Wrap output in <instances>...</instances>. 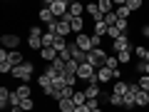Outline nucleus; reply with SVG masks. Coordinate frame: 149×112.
<instances>
[{"label": "nucleus", "mask_w": 149, "mask_h": 112, "mask_svg": "<svg viewBox=\"0 0 149 112\" xmlns=\"http://www.w3.org/2000/svg\"><path fill=\"white\" fill-rule=\"evenodd\" d=\"M97 80H100L102 85H107L109 80H114V72H112V70L104 65V67H100V70H97Z\"/></svg>", "instance_id": "obj_11"}, {"label": "nucleus", "mask_w": 149, "mask_h": 112, "mask_svg": "<svg viewBox=\"0 0 149 112\" xmlns=\"http://www.w3.org/2000/svg\"><path fill=\"white\" fill-rule=\"evenodd\" d=\"M124 3H127V8H129V10H139V8H142V0H124Z\"/></svg>", "instance_id": "obj_37"}, {"label": "nucleus", "mask_w": 149, "mask_h": 112, "mask_svg": "<svg viewBox=\"0 0 149 112\" xmlns=\"http://www.w3.org/2000/svg\"><path fill=\"white\" fill-rule=\"evenodd\" d=\"M32 72H35L32 62H22V65H17V67H13V72H10V75L15 77V80H20V82H30Z\"/></svg>", "instance_id": "obj_3"}, {"label": "nucleus", "mask_w": 149, "mask_h": 112, "mask_svg": "<svg viewBox=\"0 0 149 112\" xmlns=\"http://www.w3.org/2000/svg\"><path fill=\"white\" fill-rule=\"evenodd\" d=\"M20 110H22V112H35V102H32V97L20 102Z\"/></svg>", "instance_id": "obj_30"}, {"label": "nucleus", "mask_w": 149, "mask_h": 112, "mask_svg": "<svg viewBox=\"0 0 149 112\" xmlns=\"http://www.w3.org/2000/svg\"><path fill=\"white\" fill-rule=\"evenodd\" d=\"M127 87H129V82L117 80V82H114V87H112V95H119V97H124V95H127Z\"/></svg>", "instance_id": "obj_16"}, {"label": "nucleus", "mask_w": 149, "mask_h": 112, "mask_svg": "<svg viewBox=\"0 0 149 112\" xmlns=\"http://www.w3.org/2000/svg\"><path fill=\"white\" fill-rule=\"evenodd\" d=\"M72 102H74V105H77V107L87 105V97H85V90H77V92H74V95H72Z\"/></svg>", "instance_id": "obj_23"}, {"label": "nucleus", "mask_w": 149, "mask_h": 112, "mask_svg": "<svg viewBox=\"0 0 149 112\" xmlns=\"http://www.w3.org/2000/svg\"><path fill=\"white\" fill-rule=\"evenodd\" d=\"M74 45H77L80 50H85V52H90V50H92V35H87V32L74 35Z\"/></svg>", "instance_id": "obj_5"}, {"label": "nucleus", "mask_w": 149, "mask_h": 112, "mask_svg": "<svg viewBox=\"0 0 149 112\" xmlns=\"http://www.w3.org/2000/svg\"><path fill=\"white\" fill-rule=\"evenodd\" d=\"M144 60H147V62H149V48H147V57H144Z\"/></svg>", "instance_id": "obj_45"}, {"label": "nucleus", "mask_w": 149, "mask_h": 112, "mask_svg": "<svg viewBox=\"0 0 149 112\" xmlns=\"http://www.w3.org/2000/svg\"><path fill=\"white\" fill-rule=\"evenodd\" d=\"M142 35H144V37H147V40H149V22H147V25L142 27Z\"/></svg>", "instance_id": "obj_42"}, {"label": "nucleus", "mask_w": 149, "mask_h": 112, "mask_svg": "<svg viewBox=\"0 0 149 112\" xmlns=\"http://www.w3.org/2000/svg\"><path fill=\"white\" fill-rule=\"evenodd\" d=\"M40 20H42L45 25H52V22L57 20V18L52 15V10H50V8H42V10H40Z\"/></svg>", "instance_id": "obj_17"}, {"label": "nucleus", "mask_w": 149, "mask_h": 112, "mask_svg": "<svg viewBox=\"0 0 149 112\" xmlns=\"http://www.w3.org/2000/svg\"><path fill=\"white\" fill-rule=\"evenodd\" d=\"M92 112H102V107H97V110H92Z\"/></svg>", "instance_id": "obj_46"}, {"label": "nucleus", "mask_w": 149, "mask_h": 112, "mask_svg": "<svg viewBox=\"0 0 149 112\" xmlns=\"http://www.w3.org/2000/svg\"><path fill=\"white\" fill-rule=\"evenodd\" d=\"M0 45H3L5 50H13V48H17V45H20V37L13 35V32H5V35L0 37Z\"/></svg>", "instance_id": "obj_6"}, {"label": "nucleus", "mask_w": 149, "mask_h": 112, "mask_svg": "<svg viewBox=\"0 0 149 112\" xmlns=\"http://www.w3.org/2000/svg\"><path fill=\"white\" fill-rule=\"evenodd\" d=\"M122 35H127V32H122V30H119L117 25H114V27H109V30H107V37H112V43H114L117 37H122Z\"/></svg>", "instance_id": "obj_29"}, {"label": "nucleus", "mask_w": 149, "mask_h": 112, "mask_svg": "<svg viewBox=\"0 0 149 112\" xmlns=\"http://www.w3.org/2000/svg\"><path fill=\"white\" fill-rule=\"evenodd\" d=\"M112 48H114V52H124V50H134V48H132V43H129V37H127V35L117 37V40L112 43Z\"/></svg>", "instance_id": "obj_8"}, {"label": "nucleus", "mask_w": 149, "mask_h": 112, "mask_svg": "<svg viewBox=\"0 0 149 112\" xmlns=\"http://www.w3.org/2000/svg\"><path fill=\"white\" fill-rule=\"evenodd\" d=\"M104 65L112 70V72H114V70H119V60H117V57H107V62H104Z\"/></svg>", "instance_id": "obj_36"}, {"label": "nucleus", "mask_w": 149, "mask_h": 112, "mask_svg": "<svg viewBox=\"0 0 149 112\" xmlns=\"http://www.w3.org/2000/svg\"><path fill=\"white\" fill-rule=\"evenodd\" d=\"M109 105H112V107H124V97H119V95H109Z\"/></svg>", "instance_id": "obj_33"}, {"label": "nucleus", "mask_w": 149, "mask_h": 112, "mask_svg": "<svg viewBox=\"0 0 149 112\" xmlns=\"http://www.w3.org/2000/svg\"><path fill=\"white\" fill-rule=\"evenodd\" d=\"M74 112H92V110H90V107H87V105H82V107H77V110H74Z\"/></svg>", "instance_id": "obj_43"}, {"label": "nucleus", "mask_w": 149, "mask_h": 112, "mask_svg": "<svg viewBox=\"0 0 149 112\" xmlns=\"http://www.w3.org/2000/svg\"><path fill=\"white\" fill-rule=\"evenodd\" d=\"M107 30H109V27H107L104 22H97V25H95V32H92V35H97V37H102V35H107Z\"/></svg>", "instance_id": "obj_32"}, {"label": "nucleus", "mask_w": 149, "mask_h": 112, "mask_svg": "<svg viewBox=\"0 0 149 112\" xmlns=\"http://www.w3.org/2000/svg\"><path fill=\"white\" fill-rule=\"evenodd\" d=\"M37 85H40V90H42V95L45 97H50V92H52V77H50V75H40V77H37Z\"/></svg>", "instance_id": "obj_7"}, {"label": "nucleus", "mask_w": 149, "mask_h": 112, "mask_svg": "<svg viewBox=\"0 0 149 112\" xmlns=\"http://www.w3.org/2000/svg\"><path fill=\"white\" fill-rule=\"evenodd\" d=\"M40 57H42L45 62H55L60 55H57V50H55V48H42V50H40Z\"/></svg>", "instance_id": "obj_12"}, {"label": "nucleus", "mask_w": 149, "mask_h": 112, "mask_svg": "<svg viewBox=\"0 0 149 112\" xmlns=\"http://www.w3.org/2000/svg\"><path fill=\"white\" fill-rule=\"evenodd\" d=\"M52 48L57 50V55H62L65 50L70 48V45H67V40H65V37H57V40H55V45H52Z\"/></svg>", "instance_id": "obj_25"}, {"label": "nucleus", "mask_w": 149, "mask_h": 112, "mask_svg": "<svg viewBox=\"0 0 149 112\" xmlns=\"http://www.w3.org/2000/svg\"><path fill=\"white\" fill-rule=\"evenodd\" d=\"M137 107H149V92L139 90V95H137Z\"/></svg>", "instance_id": "obj_24"}, {"label": "nucleus", "mask_w": 149, "mask_h": 112, "mask_svg": "<svg viewBox=\"0 0 149 112\" xmlns=\"http://www.w3.org/2000/svg\"><path fill=\"white\" fill-rule=\"evenodd\" d=\"M114 57L119 60V65H127L129 60H132V50H124V52H117V55H114Z\"/></svg>", "instance_id": "obj_28"}, {"label": "nucleus", "mask_w": 149, "mask_h": 112, "mask_svg": "<svg viewBox=\"0 0 149 112\" xmlns=\"http://www.w3.org/2000/svg\"><path fill=\"white\" fill-rule=\"evenodd\" d=\"M137 95H139V85L137 82H129L127 95H124V107H127V110H134V107H137Z\"/></svg>", "instance_id": "obj_4"}, {"label": "nucleus", "mask_w": 149, "mask_h": 112, "mask_svg": "<svg viewBox=\"0 0 149 112\" xmlns=\"http://www.w3.org/2000/svg\"><path fill=\"white\" fill-rule=\"evenodd\" d=\"M114 13H117V18H119V20H127V18L132 15V10L127 8V3H119V8H117Z\"/></svg>", "instance_id": "obj_22"}, {"label": "nucleus", "mask_w": 149, "mask_h": 112, "mask_svg": "<svg viewBox=\"0 0 149 112\" xmlns=\"http://www.w3.org/2000/svg\"><path fill=\"white\" fill-rule=\"evenodd\" d=\"M139 90H144V92H149V75H139Z\"/></svg>", "instance_id": "obj_31"}, {"label": "nucleus", "mask_w": 149, "mask_h": 112, "mask_svg": "<svg viewBox=\"0 0 149 112\" xmlns=\"http://www.w3.org/2000/svg\"><path fill=\"white\" fill-rule=\"evenodd\" d=\"M27 48H32V50H42V37H27Z\"/></svg>", "instance_id": "obj_26"}, {"label": "nucleus", "mask_w": 149, "mask_h": 112, "mask_svg": "<svg viewBox=\"0 0 149 112\" xmlns=\"http://www.w3.org/2000/svg\"><path fill=\"white\" fill-rule=\"evenodd\" d=\"M15 92H17V95H20V100H30V97H32V87L27 85V82H22V85L17 87Z\"/></svg>", "instance_id": "obj_18"}, {"label": "nucleus", "mask_w": 149, "mask_h": 112, "mask_svg": "<svg viewBox=\"0 0 149 112\" xmlns=\"http://www.w3.org/2000/svg\"><path fill=\"white\" fill-rule=\"evenodd\" d=\"M95 48H102V37L92 35V50H95Z\"/></svg>", "instance_id": "obj_40"}, {"label": "nucleus", "mask_w": 149, "mask_h": 112, "mask_svg": "<svg viewBox=\"0 0 149 112\" xmlns=\"http://www.w3.org/2000/svg\"><path fill=\"white\" fill-rule=\"evenodd\" d=\"M45 35V27H30V32H27V37H42Z\"/></svg>", "instance_id": "obj_35"}, {"label": "nucleus", "mask_w": 149, "mask_h": 112, "mask_svg": "<svg viewBox=\"0 0 149 112\" xmlns=\"http://www.w3.org/2000/svg\"><path fill=\"white\" fill-rule=\"evenodd\" d=\"M10 112H22V110H20V107H10Z\"/></svg>", "instance_id": "obj_44"}, {"label": "nucleus", "mask_w": 149, "mask_h": 112, "mask_svg": "<svg viewBox=\"0 0 149 112\" xmlns=\"http://www.w3.org/2000/svg\"><path fill=\"white\" fill-rule=\"evenodd\" d=\"M132 52H134V55H137V57H139V60H144V57H147V48H134V50H132Z\"/></svg>", "instance_id": "obj_39"}, {"label": "nucleus", "mask_w": 149, "mask_h": 112, "mask_svg": "<svg viewBox=\"0 0 149 112\" xmlns=\"http://www.w3.org/2000/svg\"><path fill=\"white\" fill-rule=\"evenodd\" d=\"M55 40H57V35H55V32H50L47 27H45V35H42V48H52V45H55Z\"/></svg>", "instance_id": "obj_21"}, {"label": "nucleus", "mask_w": 149, "mask_h": 112, "mask_svg": "<svg viewBox=\"0 0 149 112\" xmlns=\"http://www.w3.org/2000/svg\"><path fill=\"white\" fill-rule=\"evenodd\" d=\"M57 110L60 112H74V110H77V105L72 102V97H67V100H60L57 102Z\"/></svg>", "instance_id": "obj_13"}, {"label": "nucleus", "mask_w": 149, "mask_h": 112, "mask_svg": "<svg viewBox=\"0 0 149 112\" xmlns=\"http://www.w3.org/2000/svg\"><path fill=\"white\" fill-rule=\"evenodd\" d=\"M117 22H119L117 13H107V15H104V25H107V27H114Z\"/></svg>", "instance_id": "obj_27"}, {"label": "nucleus", "mask_w": 149, "mask_h": 112, "mask_svg": "<svg viewBox=\"0 0 149 112\" xmlns=\"http://www.w3.org/2000/svg\"><path fill=\"white\" fill-rule=\"evenodd\" d=\"M97 8L102 10V15H107V13H114V0H100V3H97Z\"/></svg>", "instance_id": "obj_19"}, {"label": "nucleus", "mask_w": 149, "mask_h": 112, "mask_svg": "<svg viewBox=\"0 0 149 112\" xmlns=\"http://www.w3.org/2000/svg\"><path fill=\"white\" fill-rule=\"evenodd\" d=\"M137 72H139V75H149V62H147V60H139Z\"/></svg>", "instance_id": "obj_34"}, {"label": "nucleus", "mask_w": 149, "mask_h": 112, "mask_svg": "<svg viewBox=\"0 0 149 112\" xmlns=\"http://www.w3.org/2000/svg\"><path fill=\"white\" fill-rule=\"evenodd\" d=\"M70 27H72V32H74V35H82V32H85V22H82V18H72Z\"/></svg>", "instance_id": "obj_20"}, {"label": "nucleus", "mask_w": 149, "mask_h": 112, "mask_svg": "<svg viewBox=\"0 0 149 112\" xmlns=\"http://www.w3.org/2000/svg\"><path fill=\"white\" fill-rule=\"evenodd\" d=\"M0 72L5 75V72H13V65L8 62V60H3V62H0Z\"/></svg>", "instance_id": "obj_38"}, {"label": "nucleus", "mask_w": 149, "mask_h": 112, "mask_svg": "<svg viewBox=\"0 0 149 112\" xmlns=\"http://www.w3.org/2000/svg\"><path fill=\"white\" fill-rule=\"evenodd\" d=\"M8 62H10L13 67H17V65H22L25 60H22V55L17 52V50H8Z\"/></svg>", "instance_id": "obj_14"}, {"label": "nucleus", "mask_w": 149, "mask_h": 112, "mask_svg": "<svg viewBox=\"0 0 149 112\" xmlns=\"http://www.w3.org/2000/svg\"><path fill=\"white\" fill-rule=\"evenodd\" d=\"M70 52H72V60H74V62H80V65H85V62H87V52H85V50H80L74 43L70 45Z\"/></svg>", "instance_id": "obj_10"}, {"label": "nucleus", "mask_w": 149, "mask_h": 112, "mask_svg": "<svg viewBox=\"0 0 149 112\" xmlns=\"http://www.w3.org/2000/svg\"><path fill=\"white\" fill-rule=\"evenodd\" d=\"M87 15L95 20V25L97 22H104V15H102V10L97 8V3H90V5H87Z\"/></svg>", "instance_id": "obj_9"}, {"label": "nucleus", "mask_w": 149, "mask_h": 112, "mask_svg": "<svg viewBox=\"0 0 149 112\" xmlns=\"http://www.w3.org/2000/svg\"><path fill=\"white\" fill-rule=\"evenodd\" d=\"M45 8H50L52 15L57 18V20L70 13V3H67V0H45Z\"/></svg>", "instance_id": "obj_2"}, {"label": "nucleus", "mask_w": 149, "mask_h": 112, "mask_svg": "<svg viewBox=\"0 0 149 112\" xmlns=\"http://www.w3.org/2000/svg\"><path fill=\"white\" fill-rule=\"evenodd\" d=\"M117 27H119L122 32H127V20H119V22H117Z\"/></svg>", "instance_id": "obj_41"}, {"label": "nucleus", "mask_w": 149, "mask_h": 112, "mask_svg": "<svg viewBox=\"0 0 149 112\" xmlns=\"http://www.w3.org/2000/svg\"><path fill=\"white\" fill-rule=\"evenodd\" d=\"M107 50L104 48H95V50H90L87 52V65H92L95 70H100V67H104V62H107Z\"/></svg>", "instance_id": "obj_1"}, {"label": "nucleus", "mask_w": 149, "mask_h": 112, "mask_svg": "<svg viewBox=\"0 0 149 112\" xmlns=\"http://www.w3.org/2000/svg\"><path fill=\"white\" fill-rule=\"evenodd\" d=\"M87 5H82V3H77V0H72L70 3V15L72 18H82V10H85Z\"/></svg>", "instance_id": "obj_15"}]
</instances>
